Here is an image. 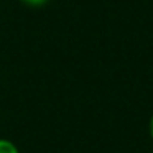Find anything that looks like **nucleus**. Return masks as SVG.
I'll use <instances>...</instances> for the list:
<instances>
[{
    "instance_id": "nucleus-2",
    "label": "nucleus",
    "mask_w": 153,
    "mask_h": 153,
    "mask_svg": "<svg viewBox=\"0 0 153 153\" xmlns=\"http://www.w3.org/2000/svg\"><path fill=\"white\" fill-rule=\"evenodd\" d=\"M25 5H30V7H41L48 2V0H22Z\"/></svg>"
},
{
    "instance_id": "nucleus-4",
    "label": "nucleus",
    "mask_w": 153,
    "mask_h": 153,
    "mask_svg": "<svg viewBox=\"0 0 153 153\" xmlns=\"http://www.w3.org/2000/svg\"><path fill=\"white\" fill-rule=\"evenodd\" d=\"M152 153H153V152H152Z\"/></svg>"
},
{
    "instance_id": "nucleus-3",
    "label": "nucleus",
    "mask_w": 153,
    "mask_h": 153,
    "mask_svg": "<svg viewBox=\"0 0 153 153\" xmlns=\"http://www.w3.org/2000/svg\"><path fill=\"white\" fill-rule=\"evenodd\" d=\"M148 132H150V137L153 140V115L150 117V122H148Z\"/></svg>"
},
{
    "instance_id": "nucleus-1",
    "label": "nucleus",
    "mask_w": 153,
    "mask_h": 153,
    "mask_svg": "<svg viewBox=\"0 0 153 153\" xmlns=\"http://www.w3.org/2000/svg\"><path fill=\"white\" fill-rule=\"evenodd\" d=\"M0 153H20V150L12 140L0 138Z\"/></svg>"
}]
</instances>
